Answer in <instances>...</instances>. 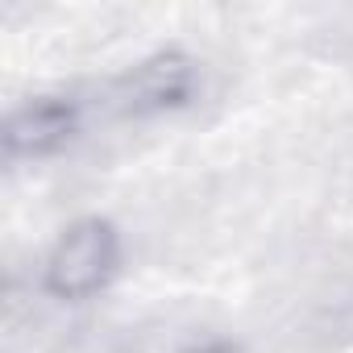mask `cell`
I'll use <instances>...</instances> for the list:
<instances>
[{
    "instance_id": "cell-3",
    "label": "cell",
    "mask_w": 353,
    "mask_h": 353,
    "mask_svg": "<svg viewBox=\"0 0 353 353\" xmlns=\"http://www.w3.org/2000/svg\"><path fill=\"white\" fill-rule=\"evenodd\" d=\"M75 133V104L63 96H42L21 104L9 125H5V150L21 154V158H38L50 154L59 145H67Z\"/></svg>"
},
{
    "instance_id": "cell-2",
    "label": "cell",
    "mask_w": 353,
    "mask_h": 353,
    "mask_svg": "<svg viewBox=\"0 0 353 353\" xmlns=\"http://www.w3.org/2000/svg\"><path fill=\"white\" fill-rule=\"evenodd\" d=\"M192 88H196V63L179 50H166V54H154L141 67H133L121 79L117 100L125 112L145 117V112H162V108H179L192 96Z\"/></svg>"
},
{
    "instance_id": "cell-1",
    "label": "cell",
    "mask_w": 353,
    "mask_h": 353,
    "mask_svg": "<svg viewBox=\"0 0 353 353\" xmlns=\"http://www.w3.org/2000/svg\"><path fill=\"white\" fill-rule=\"evenodd\" d=\"M117 258H121L117 229L100 216H88L59 237V245L46 258L42 283L54 299H88L112 279Z\"/></svg>"
}]
</instances>
